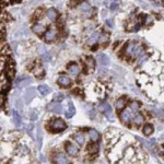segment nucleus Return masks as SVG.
Returning <instances> with one entry per match:
<instances>
[{"label":"nucleus","mask_w":164,"mask_h":164,"mask_svg":"<svg viewBox=\"0 0 164 164\" xmlns=\"http://www.w3.org/2000/svg\"><path fill=\"white\" fill-rule=\"evenodd\" d=\"M66 128H67L66 123L63 119H59V118L54 119L52 123H50V125H49V129L52 131H54V132H59V131L65 130Z\"/></svg>","instance_id":"obj_1"},{"label":"nucleus","mask_w":164,"mask_h":164,"mask_svg":"<svg viewBox=\"0 0 164 164\" xmlns=\"http://www.w3.org/2000/svg\"><path fill=\"white\" fill-rule=\"evenodd\" d=\"M53 162H54V164H70L69 159L63 153H56L53 156Z\"/></svg>","instance_id":"obj_2"},{"label":"nucleus","mask_w":164,"mask_h":164,"mask_svg":"<svg viewBox=\"0 0 164 164\" xmlns=\"http://www.w3.org/2000/svg\"><path fill=\"white\" fill-rule=\"evenodd\" d=\"M134 118V114L129 108H125L123 112L120 113V119L125 124H129Z\"/></svg>","instance_id":"obj_3"},{"label":"nucleus","mask_w":164,"mask_h":164,"mask_svg":"<svg viewBox=\"0 0 164 164\" xmlns=\"http://www.w3.org/2000/svg\"><path fill=\"white\" fill-rule=\"evenodd\" d=\"M56 37H57V31L55 30V29H53V27L47 30L45 32V34H44V39H45L46 43H50V42L55 41Z\"/></svg>","instance_id":"obj_4"},{"label":"nucleus","mask_w":164,"mask_h":164,"mask_svg":"<svg viewBox=\"0 0 164 164\" xmlns=\"http://www.w3.org/2000/svg\"><path fill=\"white\" fill-rule=\"evenodd\" d=\"M47 109L49 112L55 113V114H60L63 111V105L60 103H57V102H52L47 105Z\"/></svg>","instance_id":"obj_5"},{"label":"nucleus","mask_w":164,"mask_h":164,"mask_svg":"<svg viewBox=\"0 0 164 164\" xmlns=\"http://www.w3.org/2000/svg\"><path fill=\"white\" fill-rule=\"evenodd\" d=\"M66 151L70 156H77L79 154V149L77 145H74L73 143H70V142H67L66 143Z\"/></svg>","instance_id":"obj_6"},{"label":"nucleus","mask_w":164,"mask_h":164,"mask_svg":"<svg viewBox=\"0 0 164 164\" xmlns=\"http://www.w3.org/2000/svg\"><path fill=\"white\" fill-rule=\"evenodd\" d=\"M57 83H58V85H60V87H69L71 84V80L68 76L61 74V76L58 77Z\"/></svg>","instance_id":"obj_7"},{"label":"nucleus","mask_w":164,"mask_h":164,"mask_svg":"<svg viewBox=\"0 0 164 164\" xmlns=\"http://www.w3.org/2000/svg\"><path fill=\"white\" fill-rule=\"evenodd\" d=\"M32 30L36 35H42V34H44V32H46V26H45V24H42L39 22H36L35 24L32 26Z\"/></svg>","instance_id":"obj_8"},{"label":"nucleus","mask_w":164,"mask_h":164,"mask_svg":"<svg viewBox=\"0 0 164 164\" xmlns=\"http://www.w3.org/2000/svg\"><path fill=\"white\" fill-rule=\"evenodd\" d=\"M67 70H68V72L70 73V76H78V74L80 73V67L78 63H71L70 65H68V67H67Z\"/></svg>","instance_id":"obj_9"},{"label":"nucleus","mask_w":164,"mask_h":164,"mask_svg":"<svg viewBox=\"0 0 164 164\" xmlns=\"http://www.w3.org/2000/svg\"><path fill=\"white\" fill-rule=\"evenodd\" d=\"M76 114V108H74V105L71 102H69L67 107L65 109V116L67 118H71L73 115Z\"/></svg>","instance_id":"obj_10"},{"label":"nucleus","mask_w":164,"mask_h":164,"mask_svg":"<svg viewBox=\"0 0 164 164\" xmlns=\"http://www.w3.org/2000/svg\"><path fill=\"white\" fill-rule=\"evenodd\" d=\"M136 44L135 43H128V45L126 46V55L128 56V57H134V55H135V49H136Z\"/></svg>","instance_id":"obj_11"},{"label":"nucleus","mask_w":164,"mask_h":164,"mask_svg":"<svg viewBox=\"0 0 164 164\" xmlns=\"http://www.w3.org/2000/svg\"><path fill=\"white\" fill-rule=\"evenodd\" d=\"M46 15H47V18H48V19L50 20V21H53V22H55L56 20L58 19L57 11H56V9H54V8L48 9V10H47V12H46Z\"/></svg>","instance_id":"obj_12"},{"label":"nucleus","mask_w":164,"mask_h":164,"mask_svg":"<svg viewBox=\"0 0 164 164\" xmlns=\"http://www.w3.org/2000/svg\"><path fill=\"white\" fill-rule=\"evenodd\" d=\"M35 96H36L35 90H34V89H29V90H26V93H25L24 100H25V102H26V103H30V102L32 101Z\"/></svg>","instance_id":"obj_13"},{"label":"nucleus","mask_w":164,"mask_h":164,"mask_svg":"<svg viewBox=\"0 0 164 164\" xmlns=\"http://www.w3.org/2000/svg\"><path fill=\"white\" fill-rule=\"evenodd\" d=\"M98 38H100V34H98L97 32H93L92 34L89 36V38L87 39V43L89 44V45H93V44H95L96 42L98 41Z\"/></svg>","instance_id":"obj_14"},{"label":"nucleus","mask_w":164,"mask_h":164,"mask_svg":"<svg viewBox=\"0 0 164 164\" xmlns=\"http://www.w3.org/2000/svg\"><path fill=\"white\" fill-rule=\"evenodd\" d=\"M98 109H100V112H102L105 115L108 114L109 112H112V108H111V106H109L106 102H103V103L100 104V105H98Z\"/></svg>","instance_id":"obj_15"},{"label":"nucleus","mask_w":164,"mask_h":164,"mask_svg":"<svg viewBox=\"0 0 164 164\" xmlns=\"http://www.w3.org/2000/svg\"><path fill=\"white\" fill-rule=\"evenodd\" d=\"M73 139L76 140V142L79 145H83L85 142L84 136H83V134H81V132H77V134L73 136Z\"/></svg>","instance_id":"obj_16"},{"label":"nucleus","mask_w":164,"mask_h":164,"mask_svg":"<svg viewBox=\"0 0 164 164\" xmlns=\"http://www.w3.org/2000/svg\"><path fill=\"white\" fill-rule=\"evenodd\" d=\"M134 123H135V125H137V126H140V125H142V124L145 123V116L142 114H137L136 116H135L134 118Z\"/></svg>","instance_id":"obj_17"},{"label":"nucleus","mask_w":164,"mask_h":164,"mask_svg":"<svg viewBox=\"0 0 164 164\" xmlns=\"http://www.w3.org/2000/svg\"><path fill=\"white\" fill-rule=\"evenodd\" d=\"M89 137H90V139L92 140L93 142H96L100 139V134H98V131H96L95 129H91V130L89 131Z\"/></svg>","instance_id":"obj_18"},{"label":"nucleus","mask_w":164,"mask_h":164,"mask_svg":"<svg viewBox=\"0 0 164 164\" xmlns=\"http://www.w3.org/2000/svg\"><path fill=\"white\" fill-rule=\"evenodd\" d=\"M78 8H79V10L82 11V12H87V11L91 10V5H90V3L87 2V1H82Z\"/></svg>","instance_id":"obj_19"},{"label":"nucleus","mask_w":164,"mask_h":164,"mask_svg":"<svg viewBox=\"0 0 164 164\" xmlns=\"http://www.w3.org/2000/svg\"><path fill=\"white\" fill-rule=\"evenodd\" d=\"M38 91H39V93H41L42 95H47V94H49L50 93V89H49L48 85H45V84H42L38 87Z\"/></svg>","instance_id":"obj_20"},{"label":"nucleus","mask_w":164,"mask_h":164,"mask_svg":"<svg viewBox=\"0 0 164 164\" xmlns=\"http://www.w3.org/2000/svg\"><path fill=\"white\" fill-rule=\"evenodd\" d=\"M115 106H116V108L117 109H119V111L120 109H124L126 106V100L123 97L118 98L117 101H116V103H115Z\"/></svg>","instance_id":"obj_21"},{"label":"nucleus","mask_w":164,"mask_h":164,"mask_svg":"<svg viewBox=\"0 0 164 164\" xmlns=\"http://www.w3.org/2000/svg\"><path fill=\"white\" fill-rule=\"evenodd\" d=\"M97 59H98V61H100V63H102V65H104V66L108 65L109 59L105 54H100L97 56Z\"/></svg>","instance_id":"obj_22"},{"label":"nucleus","mask_w":164,"mask_h":164,"mask_svg":"<svg viewBox=\"0 0 164 164\" xmlns=\"http://www.w3.org/2000/svg\"><path fill=\"white\" fill-rule=\"evenodd\" d=\"M153 132V126L151 124H147V125L143 127V134L145 136H150L151 134Z\"/></svg>","instance_id":"obj_23"},{"label":"nucleus","mask_w":164,"mask_h":164,"mask_svg":"<svg viewBox=\"0 0 164 164\" xmlns=\"http://www.w3.org/2000/svg\"><path fill=\"white\" fill-rule=\"evenodd\" d=\"M13 120L16 127H20V126H21V117H20V114L16 112V111H13Z\"/></svg>","instance_id":"obj_24"},{"label":"nucleus","mask_w":164,"mask_h":164,"mask_svg":"<svg viewBox=\"0 0 164 164\" xmlns=\"http://www.w3.org/2000/svg\"><path fill=\"white\" fill-rule=\"evenodd\" d=\"M140 108V103H138V102L134 101V102H131L130 105H129V109H130L131 112L134 113V112H138Z\"/></svg>","instance_id":"obj_25"},{"label":"nucleus","mask_w":164,"mask_h":164,"mask_svg":"<svg viewBox=\"0 0 164 164\" xmlns=\"http://www.w3.org/2000/svg\"><path fill=\"white\" fill-rule=\"evenodd\" d=\"M134 154H135L134 149H132V148H127L125 150V153H124V156H125L126 159H130Z\"/></svg>","instance_id":"obj_26"},{"label":"nucleus","mask_w":164,"mask_h":164,"mask_svg":"<svg viewBox=\"0 0 164 164\" xmlns=\"http://www.w3.org/2000/svg\"><path fill=\"white\" fill-rule=\"evenodd\" d=\"M145 53V49H143V46H136V49H135V55L136 57H139V56H142Z\"/></svg>","instance_id":"obj_27"},{"label":"nucleus","mask_w":164,"mask_h":164,"mask_svg":"<svg viewBox=\"0 0 164 164\" xmlns=\"http://www.w3.org/2000/svg\"><path fill=\"white\" fill-rule=\"evenodd\" d=\"M87 65L89 68L93 69L94 67H95V60L93 59L92 57H87Z\"/></svg>","instance_id":"obj_28"},{"label":"nucleus","mask_w":164,"mask_h":164,"mask_svg":"<svg viewBox=\"0 0 164 164\" xmlns=\"http://www.w3.org/2000/svg\"><path fill=\"white\" fill-rule=\"evenodd\" d=\"M37 141H38V145L41 147L42 145V130H41V127H37Z\"/></svg>","instance_id":"obj_29"},{"label":"nucleus","mask_w":164,"mask_h":164,"mask_svg":"<svg viewBox=\"0 0 164 164\" xmlns=\"http://www.w3.org/2000/svg\"><path fill=\"white\" fill-rule=\"evenodd\" d=\"M98 39H100L102 43H105V42L108 41V35H107L106 33H103V34L100 35V38H98Z\"/></svg>","instance_id":"obj_30"},{"label":"nucleus","mask_w":164,"mask_h":164,"mask_svg":"<svg viewBox=\"0 0 164 164\" xmlns=\"http://www.w3.org/2000/svg\"><path fill=\"white\" fill-rule=\"evenodd\" d=\"M31 82H32V80L31 79H27V80H23V82H22V83H20V87H24L25 85H29L31 83Z\"/></svg>","instance_id":"obj_31"},{"label":"nucleus","mask_w":164,"mask_h":164,"mask_svg":"<svg viewBox=\"0 0 164 164\" xmlns=\"http://www.w3.org/2000/svg\"><path fill=\"white\" fill-rule=\"evenodd\" d=\"M89 152H90V153L97 152V145H92V147H90V149H89Z\"/></svg>","instance_id":"obj_32"},{"label":"nucleus","mask_w":164,"mask_h":164,"mask_svg":"<svg viewBox=\"0 0 164 164\" xmlns=\"http://www.w3.org/2000/svg\"><path fill=\"white\" fill-rule=\"evenodd\" d=\"M117 9H118V3L114 2V3H112V5H111V10H112V11H116Z\"/></svg>","instance_id":"obj_33"},{"label":"nucleus","mask_w":164,"mask_h":164,"mask_svg":"<svg viewBox=\"0 0 164 164\" xmlns=\"http://www.w3.org/2000/svg\"><path fill=\"white\" fill-rule=\"evenodd\" d=\"M145 59H147V56H143V55H142L141 58H139V61H138V63H139V65H140V63H143V61H145Z\"/></svg>","instance_id":"obj_34"},{"label":"nucleus","mask_w":164,"mask_h":164,"mask_svg":"<svg viewBox=\"0 0 164 164\" xmlns=\"http://www.w3.org/2000/svg\"><path fill=\"white\" fill-rule=\"evenodd\" d=\"M31 119H32V120H36V119H37V114H36V113H32Z\"/></svg>","instance_id":"obj_35"},{"label":"nucleus","mask_w":164,"mask_h":164,"mask_svg":"<svg viewBox=\"0 0 164 164\" xmlns=\"http://www.w3.org/2000/svg\"><path fill=\"white\" fill-rule=\"evenodd\" d=\"M106 23L109 26H114V21L113 20H106Z\"/></svg>","instance_id":"obj_36"},{"label":"nucleus","mask_w":164,"mask_h":164,"mask_svg":"<svg viewBox=\"0 0 164 164\" xmlns=\"http://www.w3.org/2000/svg\"><path fill=\"white\" fill-rule=\"evenodd\" d=\"M43 58H44L45 60H49V59H50V58H49V56H48L47 54H45V56H43Z\"/></svg>","instance_id":"obj_37"}]
</instances>
